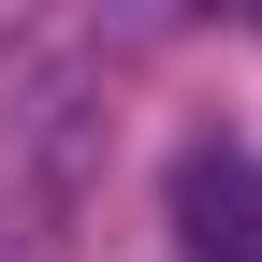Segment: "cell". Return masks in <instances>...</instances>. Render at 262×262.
Segmentation results:
<instances>
[{
  "instance_id": "cell-1",
  "label": "cell",
  "mask_w": 262,
  "mask_h": 262,
  "mask_svg": "<svg viewBox=\"0 0 262 262\" xmlns=\"http://www.w3.org/2000/svg\"><path fill=\"white\" fill-rule=\"evenodd\" d=\"M88 160H102V73H88V44H58V29L0 44V262H29L73 219Z\"/></svg>"
},
{
  "instance_id": "cell-2",
  "label": "cell",
  "mask_w": 262,
  "mask_h": 262,
  "mask_svg": "<svg viewBox=\"0 0 262 262\" xmlns=\"http://www.w3.org/2000/svg\"><path fill=\"white\" fill-rule=\"evenodd\" d=\"M175 248L189 262H262V175L233 146H189L175 160Z\"/></svg>"
}]
</instances>
